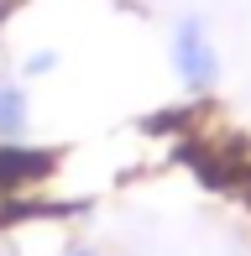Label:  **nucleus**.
Listing matches in <instances>:
<instances>
[{
	"mask_svg": "<svg viewBox=\"0 0 251 256\" xmlns=\"http://www.w3.org/2000/svg\"><path fill=\"white\" fill-rule=\"evenodd\" d=\"M168 58H173V74L178 84L188 89V94H214V84H220V48H214L210 37V21L204 16H178L173 21V37H168Z\"/></svg>",
	"mask_w": 251,
	"mask_h": 256,
	"instance_id": "1",
	"label": "nucleus"
},
{
	"mask_svg": "<svg viewBox=\"0 0 251 256\" xmlns=\"http://www.w3.org/2000/svg\"><path fill=\"white\" fill-rule=\"evenodd\" d=\"M10 10H16V0H0V26L10 21Z\"/></svg>",
	"mask_w": 251,
	"mask_h": 256,
	"instance_id": "5",
	"label": "nucleus"
},
{
	"mask_svg": "<svg viewBox=\"0 0 251 256\" xmlns=\"http://www.w3.org/2000/svg\"><path fill=\"white\" fill-rule=\"evenodd\" d=\"M58 63H63V58L52 52V48H32L26 58H21V68H16V74L26 78V84H37V78H48V74H58Z\"/></svg>",
	"mask_w": 251,
	"mask_h": 256,
	"instance_id": "4",
	"label": "nucleus"
},
{
	"mask_svg": "<svg viewBox=\"0 0 251 256\" xmlns=\"http://www.w3.org/2000/svg\"><path fill=\"white\" fill-rule=\"evenodd\" d=\"M63 256H100V251H89V246H68Z\"/></svg>",
	"mask_w": 251,
	"mask_h": 256,
	"instance_id": "6",
	"label": "nucleus"
},
{
	"mask_svg": "<svg viewBox=\"0 0 251 256\" xmlns=\"http://www.w3.org/2000/svg\"><path fill=\"white\" fill-rule=\"evenodd\" d=\"M32 131V89L21 74H0V142H26Z\"/></svg>",
	"mask_w": 251,
	"mask_h": 256,
	"instance_id": "3",
	"label": "nucleus"
},
{
	"mask_svg": "<svg viewBox=\"0 0 251 256\" xmlns=\"http://www.w3.org/2000/svg\"><path fill=\"white\" fill-rule=\"evenodd\" d=\"M63 152L37 142H0V194H32L42 183H52Z\"/></svg>",
	"mask_w": 251,
	"mask_h": 256,
	"instance_id": "2",
	"label": "nucleus"
}]
</instances>
